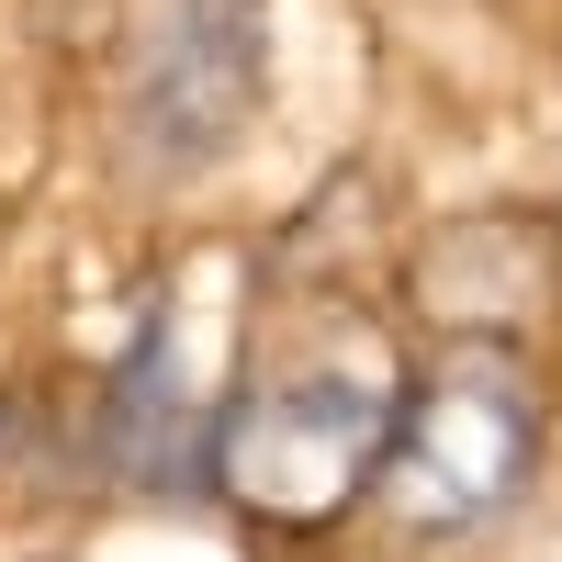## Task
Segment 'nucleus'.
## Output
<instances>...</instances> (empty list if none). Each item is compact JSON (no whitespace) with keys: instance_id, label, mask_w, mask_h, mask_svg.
<instances>
[{"instance_id":"nucleus-1","label":"nucleus","mask_w":562,"mask_h":562,"mask_svg":"<svg viewBox=\"0 0 562 562\" xmlns=\"http://www.w3.org/2000/svg\"><path fill=\"white\" fill-rule=\"evenodd\" d=\"M394 439V383L371 360H281L214 416V484L259 529H315L371 495Z\"/></svg>"},{"instance_id":"nucleus-2","label":"nucleus","mask_w":562,"mask_h":562,"mask_svg":"<svg viewBox=\"0 0 562 562\" xmlns=\"http://www.w3.org/2000/svg\"><path fill=\"white\" fill-rule=\"evenodd\" d=\"M529 450H540V394L495 360V338H450V360H428L394 394L371 495H383V518L450 540V529H484L529 484Z\"/></svg>"},{"instance_id":"nucleus-3","label":"nucleus","mask_w":562,"mask_h":562,"mask_svg":"<svg viewBox=\"0 0 562 562\" xmlns=\"http://www.w3.org/2000/svg\"><path fill=\"white\" fill-rule=\"evenodd\" d=\"M270 90V12L259 0H169L147 57H135V147L158 169L225 158Z\"/></svg>"},{"instance_id":"nucleus-4","label":"nucleus","mask_w":562,"mask_h":562,"mask_svg":"<svg viewBox=\"0 0 562 562\" xmlns=\"http://www.w3.org/2000/svg\"><path fill=\"white\" fill-rule=\"evenodd\" d=\"M405 293H416V315H428L439 338H529V326L562 304V248L540 225H518V214L450 225V237H428Z\"/></svg>"},{"instance_id":"nucleus-5","label":"nucleus","mask_w":562,"mask_h":562,"mask_svg":"<svg viewBox=\"0 0 562 562\" xmlns=\"http://www.w3.org/2000/svg\"><path fill=\"white\" fill-rule=\"evenodd\" d=\"M0 439H12V416H0Z\"/></svg>"}]
</instances>
